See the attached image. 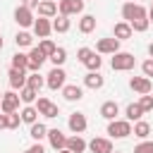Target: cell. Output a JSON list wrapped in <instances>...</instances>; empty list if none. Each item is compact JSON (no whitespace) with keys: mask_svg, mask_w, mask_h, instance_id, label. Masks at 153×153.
I'll return each mask as SVG.
<instances>
[{"mask_svg":"<svg viewBox=\"0 0 153 153\" xmlns=\"http://www.w3.org/2000/svg\"><path fill=\"white\" fill-rule=\"evenodd\" d=\"M100 65H103V57H100V55L93 50V55L86 60V67H88V72H98V69H100Z\"/></svg>","mask_w":153,"mask_h":153,"instance_id":"cell-35","label":"cell"},{"mask_svg":"<svg viewBox=\"0 0 153 153\" xmlns=\"http://www.w3.org/2000/svg\"><path fill=\"white\" fill-rule=\"evenodd\" d=\"M91 55H93V50H91V48H79V50H76V57H79V62H81V65H86V60H88Z\"/></svg>","mask_w":153,"mask_h":153,"instance_id":"cell-40","label":"cell"},{"mask_svg":"<svg viewBox=\"0 0 153 153\" xmlns=\"http://www.w3.org/2000/svg\"><path fill=\"white\" fill-rule=\"evenodd\" d=\"M7 122H10L7 129H17L19 122H22V115H19V112H7Z\"/></svg>","mask_w":153,"mask_h":153,"instance_id":"cell-39","label":"cell"},{"mask_svg":"<svg viewBox=\"0 0 153 153\" xmlns=\"http://www.w3.org/2000/svg\"><path fill=\"white\" fill-rule=\"evenodd\" d=\"M117 115H120V105L115 103V100H105L103 105H100V117L103 120H117Z\"/></svg>","mask_w":153,"mask_h":153,"instance_id":"cell-18","label":"cell"},{"mask_svg":"<svg viewBox=\"0 0 153 153\" xmlns=\"http://www.w3.org/2000/svg\"><path fill=\"white\" fill-rule=\"evenodd\" d=\"M103 84H105V79H103L100 72H88V74L84 76V86H86V88L98 91V88H103Z\"/></svg>","mask_w":153,"mask_h":153,"instance_id":"cell-20","label":"cell"},{"mask_svg":"<svg viewBox=\"0 0 153 153\" xmlns=\"http://www.w3.org/2000/svg\"><path fill=\"white\" fill-rule=\"evenodd\" d=\"M124 117H127L129 122H139V120L143 117V108H141L139 103H129L127 110H124Z\"/></svg>","mask_w":153,"mask_h":153,"instance_id":"cell-23","label":"cell"},{"mask_svg":"<svg viewBox=\"0 0 153 153\" xmlns=\"http://www.w3.org/2000/svg\"><path fill=\"white\" fill-rule=\"evenodd\" d=\"M24 153H31V148H26V151H24Z\"/></svg>","mask_w":153,"mask_h":153,"instance_id":"cell-49","label":"cell"},{"mask_svg":"<svg viewBox=\"0 0 153 153\" xmlns=\"http://www.w3.org/2000/svg\"><path fill=\"white\" fill-rule=\"evenodd\" d=\"M151 10H153V2H151Z\"/></svg>","mask_w":153,"mask_h":153,"instance_id":"cell-51","label":"cell"},{"mask_svg":"<svg viewBox=\"0 0 153 153\" xmlns=\"http://www.w3.org/2000/svg\"><path fill=\"white\" fill-rule=\"evenodd\" d=\"M108 134L110 139H127L131 134V122L124 117V120H110L108 122Z\"/></svg>","mask_w":153,"mask_h":153,"instance_id":"cell-2","label":"cell"},{"mask_svg":"<svg viewBox=\"0 0 153 153\" xmlns=\"http://www.w3.org/2000/svg\"><path fill=\"white\" fill-rule=\"evenodd\" d=\"M131 134L136 136V139H148V134H151V124L148 122H143V120H139V122H134V127H131Z\"/></svg>","mask_w":153,"mask_h":153,"instance_id":"cell-24","label":"cell"},{"mask_svg":"<svg viewBox=\"0 0 153 153\" xmlns=\"http://www.w3.org/2000/svg\"><path fill=\"white\" fill-rule=\"evenodd\" d=\"M79 31H81V33L96 31V17H93V14H81V19H79Z\"/></svg>","mask_w":153,"mask_h":153,"instance_id":"cell-25","label":"cell"},{"mask_svg":"<svg viewBox=\"0 0 153 153\" xmlns=\"http://www.w3.org/2000/svg\"><path fill=\"white\" fill-rule=\"evenodd\" d=\"M134 65H136V57L131 53H122V50H117L110 60V67L115 72H129V69H134Z\"/></svg>","mask_w":153,"mask_h":153,"instance_id":"cell-1","label":"cell"},{"mask_svg":"<svg viewBox=\"0 0 153 153\" xmlns=\"http://www.w3.org/2000/svg\"><path fill=\"white\" fill-rule=\"evenodd\" d=\"M134 153H153V141H141L139 146H134Z\"/></svg>","mask_w":153,"mask_h":153,"instance_id":"cell-38","label":"cell"},{"mask_svg":"<svg viewBox=\"0 0 153 153\" xmlns=\"http://www.w3.org/2000/svg\"><path fill=\"white\" fill-rule=\"evenodd\" d=\"M67 148H69L72 153H84V151L88 148V143H86L79 134H74V136H67Z\"/></svg>","mask_w":153,"mask_h":153,"instance_id":"cell-21","label":"cell"},{"mask_svg":"<svg viewBox=\"0 0 153 153\" xmlns=\"http://www.w3.org/2000/svg\"><path fill=\"white\" fill-rule=\"evenodd\" d=\"M84 2L86 0H60L57 2V14H65V17L81 14L84 12Z\"/></svg>","mask_w":153,"mask_h":153,"instance_id":"cell-5","label":"cell"},{"mask_svg":"<svg viewBox=\"0 0 153 153\" xmlns=\"http://www.w3.org/2000/svg\"><path fill=\"white\" fill-rule=\"evenodd\" d=\"M36 10H38V17H48L50 19V17L57 14V2L55 0H41Z\"/></svg>","mask_w":153,"mask_h":153,"instance_id":"cell-19","label":"cell"},{"mask_svg":"<svg viewBox=\"0 0 153 153\" xmlns=\"http://www.w3.org/2000/svg\"><path fill=\"white\" fill-rule=\"evenodd\" d=\"M48 141H50V146H53L55 151L67 148V136H65L60 129H48Z\"/></svg>","mask_w":153,"mask_h":153,"instance_id":"cell-17","label":"cell"},{"mask_svg":"<svg viewBox=\"0 0 153 153\" xmlns=\"http://www.w3.org/2000/svg\"><path fill=\"white\" fill-rule=\"evenodd\" d=\"M7 76H10V79H7V81H10V88H12V91H22V88L26 86V76H29V74H26V69H14V67H12Z\"/></svg>","mask_w":153,"mask_h":153,"instance_id":"cell-10","label":"cell"},{"mask_svg":"<svg viewBox=\"0 0 153 153\" xmlns=\"http://www.w3.org/2000/svg\"><path fill=\"white\" fill-rule=\"evenodd\" d=\"M0 100H2V93H0Z\"/></svg>","mask_w":153,"mask_h":153,"instance_id":"cell-50","label":"cell"},{"mask_svg":"<svg viewBox=\"0 0 153 153\" xmlns=\"http://www.w3.org/2000/svg\"><path fill=\"white\" fill-rule=\"evenodd\" d=\"M2 45H5V41H2V38H0V50H2Z\"/></svg>","mask_w":153,"mask_h":153,"instance_id":"cell-48","label":"cell"},{"mask_svg":"<svg viewBox=\"0 0 153 153\" xmlns=\"http://www.w3.org/2000/svg\"><path fill=\"white\" fill-rule=\"evenodd\" d=\"M31 153H45V148L41 146V141H36V143L31 146Z\"/></svg>","mask_w":153,"mask_h":153,"instance_id":"cell-44","label":"cell"},{"mask_svg":"<svg viewBox=\"0 0 153 153\" xmlns=\"http://www.w3.org/2000/svg\"><path fill=\"white\" fill-rule=\"evenodd\" d=\"M69 26H72V22L65 14H57V19H53V31H57V33H67Z\"/></svg>","mask_w":153,"mask_h":153,"instance_id":"cell-28","label":"cell"},{"mask_svg":"<svg viewBox=\"0 0 153 153\" xmlns=\"http://www.w3.org/2000/svg\"><path fill=\"white\" fill-rule=\"evenodd\" d=\"M62 96H65V100L76 103V100H81V98H84V88H81V86H76V84H65Z\"/></svg>","mask_w":153,"mask_h":153,"instance_id":"cell-16","label":"cell"},{"mask_svg":"<svg viewBox=\"0 0 153 153\" xmlns=\"http://www.w3.org/2000/svg\"><path fill=\"white\" fill-rule=\"evenodd\" d=\"M38 2H41V0H22V5H24V7H31V10H36Z\"/></svg>","mask_w":153,"mask_h":153,"instance_id":"cell-43","label":"cell"},{"mask_svg":"<svg viewBox=\"0 0 153 153\" xmlns=\"http://www.w3.org/2000/svg\"><path fill=\"white\" fill-rule=\"evenodd\" d=\"M139 105L143 108V112H151V110H153V96H148V93H143V96L139 98Z\"/></svg>","mask_w":153,"mask_h":153,"instance_id":"cell-37","label":"cell"},{"mask_svg":"<svg viewBox=\"0 0 153 153\" xmlns=\"http://www.w3.org/2000/svg\"><path fill=\"white\" fill-rule=\"evenodd\" d=\"M10 122H7V112H0V129H7Z\"/></svg>","mask_w":153,"mask_h":153,"instance_id":"cell-42","label":"cell"},{"mask_svg":"<svg viewBox=\"0 0 153 153\" xmlns=\"http://www.w3.org/2000/svg\"><path fill=\"white\" fill-rule=\"evenodd\" d=\"M14 22L22 26V29H29V26H33V12H31V7H24V5H19L17 10H14Z\"/></svg>","mask_w":153,"mask_h":153,"instance_id":"cell-7","label":"cell"},{"mask_svg":"<svg viewBox=\"0 0 153 153\" xmlns=\"http://www.w3.org/2000/svg\"><path fill=\"white\" fill-rule=\"evenodd\" d=\"M19 93L17 91H7V93H2V100H0V110L2 112H17L19 110Z\"/></svg>","mask_w":153,"mask_h":153,"instance_id":"cell-9","label":"cell"},{"mask_svg":"<svg viewBox=\"0 0 153 153\" xmlns=\"http://www.w3.org/2000/svg\"><path fill=\"white\" fill-rule=\"evenodd\" d=\"M50 62H53L55 67H62V65L67 62V50H65V48H57V50L50 55Z\"/></svg>","mask_w":153,"mask_h":153,"instance_id":"cell-34","label":"cell"},{"mask_svg":"<svg viewBox=\"0 0 153 153\" xmlns=\"http://www.w3.org/2000/svg\"><path fill=\"white\" fill-rule=\"evenodd\" d=\"M19 98H22V103L31 105V103H36V98H38V91H36V88H31V86H24V88L19 91Z\"/></svg>","mask_w":153,"mask_h":153,"instance_id":"cell-29","label":"cell"},{"mask_svg":"<svg viewBox=\"0 0 153 153\" xmlns=\"http://www.w3.org/2000/svg\"><path fill=\"white\" fill-rule=\"evenodd\" d=\"M36 108H38V112H41L43 117H48V120H53V117H57V115H60V108H57L50 98H45V96L36 98Z\"/></svg>","mask_w":153,"mask_h":153,"instance_id":"cell-6","label":"cell"},{"mask_svg":"<svg viewBox=\"0 0 153 153\" xmlns=\"http://www.w3.org/2000/svg\"><path fill=\"white\" fill-rule=\"evenodd\" d=\"M0 112H2V110H0Z\"/></svg>","mask_w":153,"mask_h":153,"instance_id":"cell-53","label":"cell"},{"mask_svg":"<svg viewBox=\"0 0 153 153\" xmlns=\"http://www.w3.org/2000/svg\"><path fill=\"white\" fill-rule=\"evenodd\" d=\"M12 67H14V69H26V72H29V55L14 53V55H12Z\"/></svg>","mask_w":153,"mask_h":153,"instance_id":"cell-30","label":"cell"},{"mask_svg":"<svg viewBox=\"0 0 153 153\" xmlns=\"http://www.w3.org/2000/svg\"><path fill=\"white\" fill-rule=\"evenodd\" d=\"M141 72H143V76H153V57H148V60H143V65H141Z\"/></svg>","mask_w":153,"mask_h":153,"instance_id":"cell-41","label":"cell"},{"mask_svg":"<svg viewBox=\"0 0 153 153\" xmlns=\"http://www.w3.org/2000/svg\"><path fill=\"white\" fill-rule=\"evenodd\" d=\"M148 55H151V57H153V43H151V45H148Z\"/></svg>","mask_w":153,"mask_h":153,"instance_id":"cell-46","label":"cell"},{"mask_svg":"<svg viewBox=\"0 0 153 153\" xmlns=\"http://www.w3.org/2000/svg\"><path fill=\"white\" fill-rule=\"evenodd\" d=\"M67 124H69V129H72L74 134H81V131H86L88 120H86V115H84V112H72V115H69V120H67Z\"/></svg>","mask_w":153,"mask_h":153,"instance_id":"cell-11","label":"cell"},{"mask_svg":"<svg viewBox=\"0 0 153 153\" xmlns=\"http://www.w3.org/2000/svg\"><path fill=\"white\" fill-rule=\"evenodd\" d=\"M115 153H120V151H115Z\"/></svg>","mask_w":153,"mask_h":153,"instance_id":"cell-52","label":"cell"},{"mask_svg":"<svg viewBox=\"0 0 153 153\" xmlns=\"http://www.w3.org/2000/svg\"><path fill=\"white\" fill-rule=\"evenodd\" d=\"M57 153H72V151H69V148H62V151H57Z\"/></svg>","mask_w":153,"mask_h":153,"instance_id":"cell-47","label":"cell"},{"mask_svg":"<svg viewBox=\"0 0 153 153\" xmlns=\"http://www.w3.org/2000/svg\"><path fill=\"white\" fill-rule=\"evenodd\" d=\"M122 17H124V22H134V19L148 17V12H146V7H141L139 2L129 0V2H124V5H122Z\"/></svg>","mask_w":153,"mask_h":153,"instance_id":"cell-3","label":"cell"},{"mask_svg":"<svg viewBox=\"0 0 153 153\" xmlns=\"http://www.w3.org/2000/svg\"><path fill=\"white\" fill-rule=\"evenodd\" d=\"M45 60L48 57L41 53V48H31V53H29V72H38Z\"/></svg>","mask_w":153,"mask_h":153,"instance_id":"cell-15","label":"cell"},{"mask_svg":"<svg viewBox=\"0 0 153 153\" xmlns=\"http://www.w3.org/2000/svg\"><path fill=\"white\" fill-rule=\"evenodd\" d=\"M148 22L153 24V10H148Z\"/></svg>","mask_w":153,"mask_h":153,"instance_id":"cell-45","label":"cell"},{"mask_svg":"<svg viewBox=\"0 0 153 153\" xmlns=\"http://www.w3.org/2000/svg\"><path fill=\"white\" fill-rule=\"evenodd\" d=\"M29 136H31L33 141H41V139H45V136H48V127H45L43 122H33V124H31V129H29Z\"/></svg>","mask_w":153,"mask_h":153,"instance_id":"cell-27","label":"cell"},{"mask_svg":"<svg viewBox=\"0 0 153 153\" xmlns=\"http://www.w3.org/2000/svg\"><path fill=\"white\" fill-rule=\"evenodd\" d=\"M131 24V29L134 31H139V33H143L148 26H151V22H148V17H141V19H134V22H129Z\"/></svg>","mask_w":153,"mask_h":153,"instance_id":"cell-36","label":"cell"},{"mask_svg":"<svg viewBox=\"0 0 153 153\" xmlns=\"http://www.w3.org/2000/svg\"><path fill=\"white\" fill-rule=\"evenodd\" d=\"M129 88L143 96V93H151L153 84H151V79H148V76H131V79H129Z\"/></svg>","mask_w":153,"mask_h":153,"instance_id":"cell-12","label":"cell"},{"mask_svg":"<svg viewBox=\"0 0 153 153\" xmlns=\"http://www.w3.org/2000/svg\"><path fill=\"white\" fill-rule=\"evenodd\" d=\"M26 86H31V88H36V91H41L43 86H45V79L38 74V72H31L29 76H26Z\"/></svg>","mask_w":153,"mask_h":153,"instance_id":"cell-31","label":"cell"},{"mask_svg":"<svg viewBox=\"0 0 153 153\" xmlns=\"http://www.w3.org/2000/svg\"><path fill=\"white\" fill-rule=\"evenodd\" d=\"M19 115H22V122L33 124V122H38V115H41V112H38V108H36V105H26Z\"/></svg>","mask_w":153,"mask_h":153,"instance_id":"cell-26","label":"cell"},{"mask_svg":"<svg viewBox=\"0 0 153 153\" xmlns=\"http://www.w3.org/2000/svg\"><path fill=\"white\" fill-rule=\"evenodd\" d=\"M50 31H53V22H50L48 17H38V19L33 22V33H36L38 38H48Z\"/></svg>","mask_w":153,"mask_h":153,"instance_id":"cell-14","label":"cell"},{"mask_svg":"<svg viewBox=\"0 0 153 153\" xmlns=\"http://www.w3.org/2000/svg\"><path fill=\"white\" fill-rule=\"evenodd\" d=\"M14 43H17V48H29V45L33 43V36H31L29 31H19V33L14 36Z\"/></svg>","mask_w":153,"mask_h":153,"instance_id":"cell-32","label":"cell"},{"mask_svg":"<svg viewBox=\"0 0 153 153\" xmlns=\"http://www.w3.org/2000/svg\"><path fill=\"white\" fill-rule=\"evenodd\" d=\"M88 151L91 153H112V141L103 139V136H96V139L88 141Z\"/></svg>","mask_w":153,"mask_h":153,"instance_id":"cell-13","label":"cell"},{"mask_svg":"<svg viewBox=\"0 0 153 153\" xmlns=\"http://www.w3.org/2000/svg\"><path fill=\"white\" fill-rule=\"evenodd\" d=\"M65 81H67V74H65L62 67H53V69L48 72V76H45V86H48L50 91L65 88Z\"/></svg>","mask_w":153,"mask_h":153,"instance_id":"cell-4","label":"cell"},{"mask_svg":"<svg viewBox=\"0 0 153 153\" xmlns=\"http://www.w3.org/2000/svg\"><path fill=\"white\" fill-rule=\"evenodd\" d=\"M38 48H41V53H43V55H45L48 60H50V55H53V53L57 50V45H55V43H53L50 38H43V41L38 43Z\"/></svg>","mask_w":153,"mask_h":153,"instance_id":"cell-33","label":"cell"},{"mask_svg":"<svg viewBox=\"0 0 153 153\" xmlns=\"http://www.w3.org/2000/svg\"><path fill=\"white\" fill-rule=\"evenodd\" d=\"M131 33H134V29H131L129 22H117V24H115V38L127 41V38H131Z\"/></svg>","mask_w":153,"mask_h":153,"instance_id":"cell-22","label":"cell"},{"mask_svg":"<svg viewBox=\"0 0 153 153\" xmlns=\"http://www.w3.org/2000/svg\"><path fill=\"white\" fill-rule=\"evenodd\" d=\"M120 50V38H100L98 43H96V53L98 55H115Z\"/></svg>","mask_w":153,"mask_h":153,"instance_id":"cell-8","label":"cell"}]
</instances>
